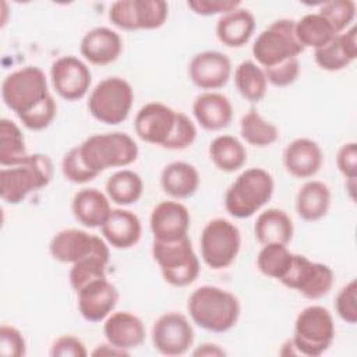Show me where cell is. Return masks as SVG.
Listing matches in <instances>:
<instances>
[{
	"label": "cell",
	"instance_id": "obj_1",
	"mask_svg": "<svg viewBox=\"0 0 357 357\" xmlns=\"http://www.w3.org/2000/svg\"><path fill=\"white\" fill-rule=\"evenodd\" d=\"M1 98L31 131L45 130L56 117V100L47 89L43 70L36 66H26L8 74L1 84Z\"/></svg>",
	"mask_w": 357,
	"mask_h": 357
},
{
	"label": "cell",
	"instance_id": "obj_2",
	"mask_svg": "<svg viewBox=\"0 0 357 357\" xmlns=\"http://www.w3.org/2000/svg\"><path fill=\"white\" fill-rule=\"evenodd\" d=\"M240 310V301L233 293L211 284L195 289L187 301L192 322L213 333L230 331L238 321Z\"/></svg>",
	"mask_w": 357,
	"mask_h": 357
},
{
	"label": "cell",
	"instance_id": "obj_3",
	"mask_svg": "<svg viewBox=\"0 0 357 357\" xmlns=\"http://www.w3.org/2000/svg\"><path fill=\"white\" fill-rule=\"evenodd\" d=\"M273 190V177L268 170L245 169L229 185L225 194V208L237 219L250 218L271 201Z\"/></svg>",
	"mask_w": 357,
	"mask_h": 357
},
{
	"label": "cell",
	"instance_id": "obj_4",
	"mask_svg": "<svg viewBox=\"0 0 357 357\" xmlns=\"http://www.w3.org/2000/svg\"><path fill=\"white\" fill-rule=\"evenodd\" d=\"M84 163L98 176L112 167H126L134 163L139 149L126 132L93 134L78 145Z\"/></svg>",
	"mask_w": 357,
	"mask_h": 357
},
{
	"label": "cell",
	"instance_id": "obj_5",
	"mask_svg": "<svg viewBox=\"0 0 357 357\" xmlns=\"http://www.w3.org/2000/svg\"><path fill=\"white\" fill-rule=\"evenodd\" d=\"M53 177V163L47 155L32 153L21 165L0 170V195L10 205L22 202L31 192L45 188Z\"/></svg>",
	"mask_w": 357,
	"mask_h": 357
},
{
	"label": "cell",
	"instance_id": "obj_6",
	"mask_svg": "<svg viewBox=\"0 0 357 357\" xmlns=\"http://www.w3.org/2000/svg\"><path fill=\"white\" fill-rule=\"evenodd\" d=\"M152 255L165 282L170 286L185 287L199 275V259L188 236L169 243L153 240Z\"/></svg>",
	"mask_w": 357,
	"mask_h": 357
},
{
	"label": "cell",
	"instance_id": "obj_7",
	"mask_svg": "<svg viewBox=\"0 0 357 357\" xmlns=\"http://www.w3.org/2000/svg\"><path fill=\"white\" fill-rule=\"evenodd\" d=\"M335 339L332 314L322 305H308L300 311L294 322L291 342L298 356L318 357Z\"/></svg>",
	"mask_w": 357,
	"mask_h": 357
},
{
	"label": "cell",
	"instance_id": "obj_8",
	"mask_svg": "<svg viewBox=\"0 0 357 357\" xmlns=\"http://www.w3.org/2000/svg\"><path fill=\"white\" fill-rule=\"evenodd\" d=\"M134 91L121 77H107L96 84L88 98V112L100 123L116 126L123 123L132 107Z\"/></svg>",
	"mask_w": 357,
	"mask_h": 357
},
{
	"label": "cell",
	"instance_id": "obj_9",
	"mask_svg": "<svg viewBox=\"0 0 357 357\" xmlns=\"http://www.w3.org/2000/svg\"><path fill=\"white\" fill-rule=\"evenodd\" d=\"M294 22L287 18L276 20L257 36L251 50L259 67H273L289 59H297L304 52L294 35Z\"/></svg>",
	"mask_w": 357,
	"mask_h": 357
},
{
	"label": "cell",
	"instance_id": "obj_10",
	"mask_svg": "<svg viewBox=\"0 0 357 357\" xmlns=\"http://www.w3.org/2000/svg\"><path fill=\"white\" fill-rule=\"evenodd\" d=\"M240 245L241 234L238 227L223 218L209 220L199 237L202 261L215 271L229 268L236 261Z\"/></svg>",
	"mask_w": 357,
	"mask_h": 357
},
{
	"label": "cell",
	"instance_id": "obj_11",
	"mask_svg": "<svg viewBox=\"0 0 357 357\" xmlns=\"http://www.w3.org/2000/svg\"><path fill=\"white\" fill-rule=\"evenodd\" d=\"M279 282L308 300H318L331 291L333 271L325 264L308 259L305 255L293 254L290 266Z\"/></svg>",
	"mask_w": 357,
	"mask_h": 357
},
{
	"label": "cell",
	"instance_id": "obj_12",
	"mask_svg": "<svg viewBox=\"0 0 357 357\" xmlns=\"http://www.w3.org/2000/svg\"><path fill=\"white\" fill-rule=\"evenodd\" d=\"M169 15L163 0H119L109 8L110 22L124 31L158 29Z\"/></svg>",
	"mask_w": 357,
	"mask_h": 357
},
{
	"label": "cell",
	"instance_id": "obj_13",
	"mask_svg": "<svg viewBox=\"0 0 357 357\" xmlns=\"http://www.w3.org/2000/svg\"><path fill=\"white\" fill-rule=\"evenodd\" d=\"M152 343L163 356L185 354L194 343V329L188 318L172 311L160 315L152 326Z\"/></svg>",
	"mask_w": 357,
	"mask_h": 357
},
{
	"label": "cell",
	"instance_id": "obj_14",
	"mask_svg": "<svg viewBox=\"0 0 357 357\" xmlns=\"http://www.w3.org/2000/svg\"><path fill=\"white\" fill-rule=\"evenodd\" d=\"M50 78L56 93L68 102L82 99L92 82L89 67L75 56H63L54 60L50 67Z\"/></svg>",
	"mask_w": 357,
	"mask_h": 357
},
{
	"label": "cell",
	"instance_id": "obj_15",
	"mask_svg": "<svg viewBox=\"0 0 357 357\" xmlns=\"http://www.w3.org/2000/svg\"><path fill=\"white\" fill-rule=\"evenodd\" d=\"M177 112L162 102L145 103L135 114V134L148 144L165 146L169 141L174 126Z\"/></svg>",
	"mask_w": 357,
	"mask_h": 357
},
{
	"label": "cell",
	"instance_id": "obj_16",
	"mask_svg": "<svg viewBox=\"0 0 357 357\" xmlns=\"http://www.w3.org/2000/svg\"><path fill=\"white\" fill-rule=\"evenodd\" d=\"M105 245H109L105 238L71 227L63 229L53 236L49 244V251L56 261L73 265Z\"/></svg>",
	"mask_w": 357,
	"mask_h": 357
},
{
	"label": "cell",
	"instance_id": "obj_17",
	"mask_svg": "<svg viewBox=\"0 0 357 357\" xmlns=\"http://www.w3.org/2000/svg\"><path fill=\"white\" fill-rule=\"evenodd\" d=\"M230 75V59L219 50L199 52L188 64V77L191 82L205 91H213L225 86Z\"/></svg>",
	"mask_w": 357,
	"mask_h": 357
},
{
	"label": "cell",
	"instance_id": "obj_18",
	"mask_svg": "<svg viewBox=\"0 0 357 357\" xmlns=\"http://www.w3.org/2000/svg\"><path fill=\"white\" fill-rule=\"evenodd\" d=\"M191 218L185 205L178 201H162L151 212L149 226L155 241H176L188 236Z\"/></svg>",
	"mask_w": 357,
	"mask_h": 357
},
{
	"label": "cell",
	"instance_id": "obj_19",
	"mask_svg": "<svg viewBox=\"0 0 357 357\" xmlns=\"http://www.w3.org/2000/svg\"><path fill=\"white\" fill-rule=\"evenodd\" d=\"M119 301V291L107 278L89 282L77 291V305L81 317L88 322L106 319Z\"/></svg>",
	"mask_w": 357,
	"mask_h": 357
},
{
	"label": "cell",
	"instance_id": "obj_20",
	"mask_svg": "<svg viewBox=\"0 0 357 357\" xmlns=\"http://www.w3.org/2000/svg\"><path fill=\"white\" fill-rule=\"evenodd\" d=\"M123 50L120 35L107 28L96 26L88 31L79 43L81 56L93 66H107L114 63Z\"/></svg>",
	"mask_w": 357,
	"mask_h": 357
},
{
	"label": "cell",
	"instance_id": "obj_21",
	"mask_svg": "<svg viewBox=\"0 0 357 357\" xmlns=\"http://www.w3.org/2000/svg\"><path fill=\"white\" fill-rule=\"evenodd\" d=\"M100 233L105 241L117 250H127L134 247L142 234V225L139 218L124 208L112 209L103 225Z\"/></svg>",
	"mask_w": 357,
	"mask_h": 357
},
{
	"label": "cell",
	"instance_id": "obj_22",
	"mask_svg": "<svg viewBox=\"0 0 357 357\" xmlns=\"http://www.w3.org/2000/svg\"><path fill=\"white\" fill-rule=\"evenodd\" d=\"M103 335L110 344L128 351L144 343L146 331L142 319L135 314L116 311L105 319Z\"/></svg>",
	"mask_w": 357,
	"mask_h": 357
},
{
	"label": "cell",
	"instance_id": "obj_23",
	"mask_svg": "<svg viewBox=\"0 0 357 357\" xmlns=\"http://www.w3.org/2000/svg\"><path fill=\"white\" fill-rule=\"evenodd\" d=\"M324 163L321 146L310 138H296L283 152V165L289 174L297 178L315 176Z\"/></svg>",
	"mask_w": 357,
	"mask_h": 357
},
{
	"label": "cell",
	"instance_id": "obj_24",
	"mask_svg": "<svg viewBox=\"0 0 357 357\" xmlns=\"http://www.w3.org/2000/svg\"><path fill=\"white\" fill-rule=\"evenodd\" d=\"M357 59V29L350 26L329 43L314 50V60L325 71H340Z\"/></svg>",
	"mask_w": 357,
	"mask_h": 357
},
{
	"label": "cell",
	"instance_id": "obj_25",
	"mask_svg": "<svg viewBox=\"0 0 357 357\" xmlns=\"http://www.w3.org/2000/svg\"><path fill=\"white\" fill-rule=\"evenodd\" d=\"M192 114L204 130L219 131L231 123L233 106L226 95L206 91L195 98L192 103Z\"/></svg>",
	"mask_w": 357,
	"mask_h": 357
},
{
	"label": "cell",
	"instance_id": "obj_26",
	"mask_svg": "<svg viewBox=\"0 0 357 357\" xmlns=\"http://www.w3.org/2000/svg\"><path fill=\"white\" fill-rule=\"evenodd\" d=\"M71 211L78 223L88 229H95L103 225L112 206L109 197L98 188H82L75 192Z\"/></svg>",
	"mask_w": 357,
	"mask_h": 357
},
{
	"label": "cell",
	"instance_id": "obj_27",
	"mask_svg": "<svg viewBox=\"0 0 357 357\" xmlns=\"http://www.w3.org/2000/svg\"><path fill=\"white\" fill-rule=\"evenodd\" d=\"M255 29V18L247 8H236L220 15L216 22V36L227 47H241L251 39Z\"/></svg>",
	"mask_w": 357,
	"mask_h": 357
},
{
	"label": "cell",
	"instance_id": "obj_28",
	"mask_svg": "<svg viewBox=\"0 0 357 357\" xmlns=\"http://www.w3.org/2000/svg\"><path fill=\"white\" fill-rule=\"evenodd\" d=\"M160 187L174 199L190 198L199 187V173L187 162H172L160 173Z\"/></svg>",
	"mask_w": 357,
	"mask_h": 357
},
{
	"label": "cell",
	"instance_id": "obj_29",
	"mask_svg": "<svg viewBox=\"0 0 357 357\" xmlns=\"http://www.w3.org/2000/svg\"><path fill=\"white\" fill-rule=\"evenodd\" d=\"M294 227L290 216L279 208H268L257 216L254 223L255 238L262 244H284L293 238Z\"/></svg>",
	"mask_w": 357,
	"mask_h": 357
},
{
	"label": "cell",
	"instance_id": "obj_30",
	"mask_svg": "<svg viewBox=\"0 0 357 357\" xmlns=\"http://www.w3.org/2000/svg\"><path fill=\"white\" fill-rule=\"evenodd\" d=\"M331 190L318 180L304 183L296 195V211L298 216L307 222L322 219L331 206Z\"/></svg>",
	"mask_w": 357,
	"mask_h": 357
},
{
	"label": "cell",
	"instance_id": "obj_31",
	"mask_svg": "<svg viewBox=\"0 0 357 357\" xmlns=\"http://www.w3.org/2000/svg\"><path fill=\"white\" fill-rule=\"evenodd\" d=\"M209 158L222 172L233 173L240 170L247 162L244 145L233 135H219L209 144Z\"/></svg>",
	"mask_w": 357,
	"mask_h": 357
},
{
	"label": "cell",
	"instance_id": "obj_32",
	"mask_svg": "<svg viewBox=\"0 0 357 357\" xmlns=\"http://www.w3.org/2000/svg\"><path fill=\"white\" fill-rule=\"evenodd\" d=\"M144 192L141 176L130 169L113 173L106 181V195L112 202L120 206L135 204Z\"/></svg>",
	"mask_w": 357,
	"mask_h": 357
},
{
	"label": "cell",
	"instance_id": "obj_33",
	"mask_svg": "<svg viewBox=\"0 0 357 357\" xmlns=\"http://www.w3.org/2000/svg\"><path fill=\"white\" fill-rule=\"evenodd\" d=\"M294 35L304 49L317 50L329 43L337 33L319 13H310L294 22Z\"/></svg>",
	"mask_w": 357,
	"mask_h": 357
},
{
	"label": "cell",
	"instance_id": "obj_34",
	"mask_svg": "<svg viewBox=\"0 0 357 357\" xmlns=\"http://www.w3.org/2000/svg\"><path fill=\"white\" fill-rule=\"evenodd\" d=\"M234 85L238 93L250 103L261 102L268 89V81L262 67L252 60H244L236 67Z\"/></svg>",
	"mask_w": 357,
	"mask_h": 357
},
{
	"label": "cell",
	"instance_id": "obj_35",
	"mask_svg": "<svg viewBox=\"0 0 357 357\" xmlns=\"http://www.w3.org/2000/svg\"><path fill=\"white\" fill-rule=\"evenodd\" d=\"M109 259H110L109 245H105L103 248L95 251L93 254L73 264L68 273V279L75 293L89 282L106 278V266L109 264Z\"/></svg>",
	"mask_w": 357,
	"mask_h": 357
},
{
	"label": "cell",
	"instance_id": "obj_36",
	"mask_svg": "<svg viewBox=\"0 0 357 357\" xmlns=\"http://www.w3.org/2000/svg\"><path fill=\"white\" fill-rule=\"evenodd\" d=\"M29 153L20 127L8 119L0 120V165L13 167L21 165Z\"/></svg>",
	"mask_w": 357,
	"mask_h": 357
},
{
	"label": "cell",
	"instance_id": "obj_37",
	"mask_svg": "<svg viewBox=\"0 0 357 357\" xmlns=\"http://www.w3.org/2000/svg\"><path fill=\"white\" fill-rule=\"evenodd\" d=\"M240 134L247 144L259 148L269 146L279 138L278 127L273 123L266 121L254 107L243 114L240 120Z\"/></svg>",
	"mask_w": 357,
	"mask_h": 357
},
{
	"label": "cell",
	"instance_id": "obj_38",
	"mask_svg": "<svg viewBox=\"0 0 357 357\" xmlns=\"http://www.w3.org/2000/svg\"><path fill=\"white\" fill-rule=\"evenodd\" d=\"M293 252L284 244H265L257 255V266L259 272L268 278L280 280L287 272Z\"/></svg>",
	"mask_w": 357,
	"mask_h": 357
},
{
	"label": "cell",
	"instance_id": "obj_39",
	"mask_svg": "<svg viewBox=\"0 0 357 357\" xmlns=\"http://www.w3.org/2000/svg\"><path fill=\"white\" fill-rule=\"evenodd\" d=\"M339 35L344 32L356 17V3L353 0L325 1L318 11Z\"/></svg>",
	"mask_w": 357,
	"mask_h": 357
},
{
	"label": "cell",
	"instance_id": "obj_40",
	"mask_svg": "<svg viewBox=\"0 0 357 357\" xmlns=\"http://www.w3.org/2000/svg\"><path fill=\"white\" fill-rule=\"evenodd\" d=\"M61 173L66 180L74 184H85L98 177L82 160L78 145L71 148L61 160Z\"/></svg>",
	"mask_w": 357,
	"mask_h": 357
},
{
	"label": "cell",
	"instance_id": "obj_41",
	"mask_svg": "<svg viewBox=\"0 0 357 357\" xmlns=\"http://www.w3.org/2000/svg\"><path fill=\"white\" fill-rule=\"evenodd\" d=\"M195 138H197V127L192 123V120L187 114L177 112L174 130L163 148L170 151H181L192 145Z\"/></svg>",
	"mask_w": 357,
	"mask_h": 357
},
{
	"label": "cell",
	"instance_id": "obj_42",
	"mask_svg": "<svg viewBox=\"0 0 357 357\" xmlns=\"http://www.w3.org/2000/svg\"><path fill=\"white\" fill-rule=\"evenodd\" d=\"M336 314L346 324L354 325L357 322V282L351 279L344 284L335 300Z\"/></svg>",
	"mask_w": 357,
	"mask_h": 357
},
{
	"label": "cell",
	"instance_id": "obj_43",
	"mask_svg": "<svg viewBox=\"0 0 357 357\" xmlns=\"http://www.w3.org/2000/svg\"><path fill=\"white\" fill-rule=\"evenodd\" d=\"M262 70L269 84L279 88H284L291 85L297 79L300 74V63H298V59H289L273 67H268Z\"/></svg>",
	"mask_w": 357,
	"mask_h": 357
},
{
	"label": "cell",
	"instance_id": "obj_44",
	"mask_svg": "<svg viewBox=\"0 0 357 357\" xmlns=\"http://www.w3.org/2000/svg\"><path fill=\"white\" fill-rule=\"evenodd\" d=\"M0 353L6 357H24L26 343L20 329L13 325L0 326Z\"/></svg>",
	"mask_w": 357,
	"mask_h": 357
},
{
	"label": "cell",
	"instance_id": "obj_45",
	"mask_svg": "<svg viewBox=\"0 0 357 357\" xmlns=\"http://www.w3.org/2000/svg\"><path fill=\"white\" fill-rule=\"evenodd\" d=\"M240 6L241 3L234 0H190L187 1V7L192 13L204 17H211L216 14L223 15L226 13H230L238 8Z\"/></svg>",
	"mask_w": 357,
	"mask_h": 357
},
{
	"label": "cell",
	"instance_id": "obj_46",
	"mask_svg": "<svg viewBox=\"0 0 357 357\" xmlns=\"http://www.w3.org/2000/svg\"><path fill=\"white\" fill-rule=\"evenodd\" d=\"M50 356L53 357H85L88 350L81 339L73 335L59 336L50 346Z\"/></svg>",
	"mask_w": 357,
	"mask_h": 357
},
{
	"label": "cell",
	"instance_id": "obj_47",
	"mask_svg": "<svg viewBox=\"0 0 357 357\" xmlns=\"http://www.w3.org/2000/svg\"><path fill=\"white\" fill-rule=\"evenodd\" d=\"M337 170L347 178L356 180L357 177V144L354 141L343 144L336 153Z\"/></svg>",
	"mask_w": 357,
	"mask_h": 357
},
{
	"label": "cell",
	"instance_id": "obj_48",
	"mask_svg": "<svg viewBox=\"0 0 357 357\" xmlns=\"http://www.w3.org/2000/svg\"><path fill=\"white\" fill-rule=\"evenodd\" d=\"M192 356L195 357H222L226 356V351L215 343H202L199 346H197V349L192 351Z\"/></svg>",
	"mask_w": 357,
	"mask_h": 357
},
{
	"label": "cell",
	"instance_id": "obj_49",
	"mask_svg": "<svg viewBox=\"0 0 357 357\" xmlns=\"http://www.w3.org/2000/svg\"><path fill=\"white\" fill-rule=\"evenodd\" d=\"M92 356H128L130 351L127 350H123V349H119L113 344H110L109 342L107 343H102V344H98L92 353Z\"/></svg>",
	"mask_w": 357,
	"mask_h": 357
}]
</instances>
